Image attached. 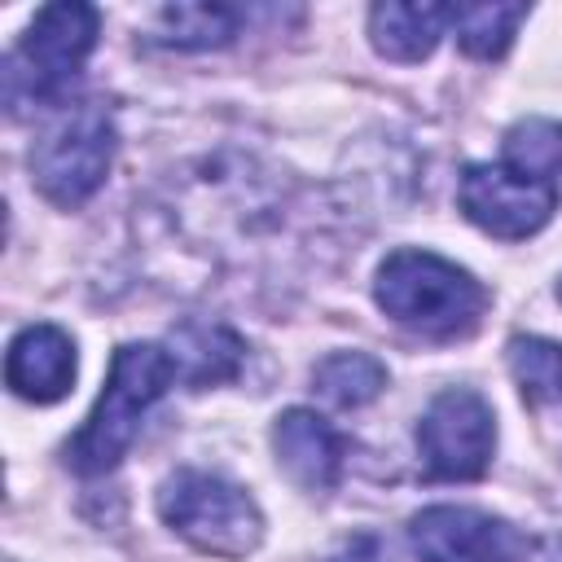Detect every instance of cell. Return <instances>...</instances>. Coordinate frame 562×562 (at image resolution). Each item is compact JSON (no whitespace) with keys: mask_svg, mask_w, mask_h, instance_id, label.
I'll return each instance as SVG.
<instances>
[{"mask_svg":"<svg viewBox=\"0 0 562 562\" xmlns=\"http://www.w3.org/2000/svg\"><path fill=\"white\" fill-rule=\"evenodd\" d=\"M97 26L101 22L92 4H44L4 61V105L13 114L31 105H53L83 70L97 44Z\"/></svg>","mask_w":562,"mask_h":562,"instance_id":"obj_3","label":"cell"},{"mask_svg":"<svg viewBox=\"0 0 562 562\" xmlns=\"http://www.w3.org/2000/svg\"><path fill=\"white\" fill-rule=\"evenodd\" d=\"M237 35V9L228 4H167L158 9V40L171 48H220Z\"/></svg>","mask_w":562,"mask_h":562,"instance_id":"obj_14","label":"cell"},{"mask_svg":"<svg viewBox=\"0 0 562 562\" xmlns=\"http://www.w3.org/2000/svg\"><path fill=\"white\" fill-rule=\"evenodd\" d=\"M110 158H114V119L101 101H83L40 136V145L31 149V176L48 202L79 206L101 189Z\"/></svg>","mask_w":562,"mask_h":562,"instance_id":"obj_5","label":"cell"},{"mask_svg":"<svg viewBox=\"0 0 562 562\" xmlns=\"http://www.w3.org/2000/svg\"><path fill=\"white\" fill-rule=\"evenodd\" d=\"M531 562H562V536H549L531 549Z\"/></svg>","mask_w":562,"mask_h":562,"instance_id":"obj_19","label":"cell"},{"mask_svg":"<svg viewBox=\"0 0 562 562\" xmlns=\"http://www.w3.org/2000/svg\"><path fill=\"white\" fill-rule=\"evenodd\" d=\"M312 382H316V391H321L329 404H338V408H360V404H369V400L382 395L386 369H382L373 356H364V351H334V356H325V360L316 364Z\"/></svg>","mask_w":562,"mask_h":562,"instance_id":"obj_13","label":"cell"},{"mask_svg":"<svg viewBox=\"0 0 562 562\" xmlns=\"http://www.w3.org/2000/svg\"><path fill=\"white\" fill-rule=\"evenodd\" d=\"M158 514L171 531L211 558H246L263 536V514L250 492L206 470L171 474L158 492Z\"/></svg>","mask_w":562,"mask_h":562,"instance_id":"obj_4","label":"cell"},{"mask_svg":"<svg viewBox=\"0 0 562 562\" xmlns=\"http://www.w3.org/2000/svg\"><path fill=\"white\" fill-rule=\"evenodd\" d=\"M176 378L180 373H176L171 351H162L158 342H123L110 360L105 391L97 395L88 422L79 426V435L66 448V461L79 474L114 470L127 457V448L140 430V417L167 395V386Z\"/></svg>","mask_w":562,"mask_h":562,"instance_id":"obj_2","label":"cell"},{"mask_svg":"<svg viewBox=\"0 0 562 562\" xmlns=\"http://www.w3.org/2000/svg\"><path fill=\"white\" fill-rule=\"evenodd\" d=\"M457 202L465 220L479 224L483 233L518 241L549 224V215L558 211V189L536 176L514 171L509 162H474L461 176Z\"/></svg>","mask_w":562,"mask_h":562,"instance_id":"obj_7","label":"cell"},{"mask_svg":"<svg viewBox=\"0 0 562 562\" xmlns=\"http://www.w3.org/2000/svg\"><path fill=\"white\" fill-rule=\"evenodd\" d=\"M272 448L281 470L303 487V492H329L342 474V435L316 417L312 408H285L272 426Z\"/></svg>","mask_w":562,"mask_h":562,"instance_id":"obj_10","label":"cell"},{"mask_svg":"<svg viewBox=\"0 0 562 562\" xmlns=\"http://www.w3.org/2000/svg\"><path fill=\"white\" fill-rule=\"evenodd\" d=\"M527 18L522 4H457L452 9V26H457V44L479 57L492 61L514 44L518 22Z\"/></svg>","mask_w":562,"mask_h":562,"instance_id":"obj_15","label":"cell"},{"mask_svg":"<svg viewBox=\"0 0 562 562\" xmlns=\"http://www.w3.org/2000/svg\"><path fill=\"white\" fill-rule=\"evenodd\" d=\"M334 562H391V553H386L382 536L360 531V536H351V540L338 549V558H334Z\"/></svg>","mask_w":562,"mask_h":562,"instance_id":"obj_18","label":"cell"},{"mask_svg":"<svg viewBox=\"0 0 562 562\" xmlns=\"http://www.w3.org/2000/svg\"><path fill=\"white\" fill-rule=\"evenodd\" d=\"M373 299L395 325H404L422 338H435V342L474 334L487 312V290L465 268H457L430 250L386 255V263L378 268Z\"/></svg>","mask_w":562,"mask_h":562,"instance_id":"obj_1","label":"cell"},{"mask_svg":"<svg viewBox=\"0 0 562 562\" xmlns=\"http://www.w3.org/2000/svg\"><path fill=\"white\" fill-rule=\"evenodd\" d=\"M443 26H452V4H373L369 35L391 61H422L435 53Z\"/></svg>","mask_w":562,"mask_h":562,"instance_id":"obj_11","label":"cell"},{"mask_svg":"<svg viewBox=\"0 0 562 562\" xmlns=\"http://www.w3.org/2000/svg\"><path fill=\"white\" fill-rule=\"evenodd\" d=\"M408 540L422 562H514L522 540L505 518L465 509V505H430L408 522Z\"/></svg>","mask_w":562,"mask_h":562,"instance_id":"obj_8","label":"cell"},{"mask_svg":"<svg viewBox=\"0 0 562 562\" xmlns=\"http://www.w3.org/2000/svg\"><path fill=\"white\" fill-rule=\"evenodd\" d=\"M417 448L435 479H479L492 465L496 448L492 404L470 386L439 391L417 426Z\"/></svg>","mask_w":562,"mask_h":562,"instance_id":"obj_6","label":"cell"},{"mask_svg":"<svg viewBox=\"0 0 562 562\" xmlns=\"http://www.w3.org/2000/svg\"><path fill=\"white\" fill-rule=\"evenodd\" d=\"M558 299H562V285H558Z\"/></svg>","mask_w":562,"mask_h":562,"instance_id":"obj_20","label":"cell"},{"mask_svg":"<svg viewBox=\"0 0 562 562\" xmlns=\"http://www.w3.org/2000/svg\"><path fill=\"white\" fill-rule=\"evenodd\" d=\"M505 162L522 176H536L558 189L562 180V123L553 119H522L505 136Z\"/></svg>","mask_w":562,"mask_h":562,"instance_id":"obj_16","label":"cell"},{"mask_svg":"<svg viewBox=\"0 0 562 562\" xmlns=\"http://www.w3.org/2000/svg\"><path fill=\"white\" fill-rule=\"evenodd\" d=\"M171 360L189 386H215L241 369V338L224 325L189 321L171 334Z\"/></svg>","mask_w":562,"mask_h":562,"instance_id":"obj_12","label":"cell"},{"mask_svg":"<svg viewBox=\"0 0 562 562\" xmlns=\"http://www.w3.org/2000/svg\"><path fill=\"white\" fill-rule=\"evenodd\" d=\"M509 373L518 391L536 404H562V342L549 338H509Z\"/></svg>","mask_w":562,"mask_h":562,"instance_id":"obj_17","label":"cell"},{"mask_svg":"<svg viewBox=\"0 0 562 562\" xmlns=\"http://www.w3.org/2000/svg\"><path fill=\"white\" fill-rule=\"evenodd\" d=\"M4 382L31 404H53L75 382V342L57 325H26L4 356Z\"/></svg>","mask_w":562,"mask_h":562,"instance_id":"obj_9","label":"cell"}]
</instances>
